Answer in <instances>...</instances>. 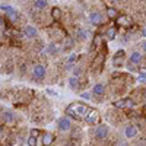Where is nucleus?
Here are the masks:
<instances>
[{"label":"nucleus","instance_id":"obj_1","mask_svg":"<svg viewBox=\"0 0 146 146\" xmlns=\"http://www.w3.org/2000/svg\"><path fill=\"white\" fill-rule=\"evenodd\" d=\"M88 111H89V107H86L82 102H72L67 107V114L75 120L85 118V115L88 114Z\"/></svg>","mask_w":146,"mask_h":146},{"label":"nucleus","instance_id":"obj_2","mask_svg":"<svg viewBox=\"0 0 146 146\" xmlns=\"http://www.w3.org/2000/svg\"><path fill=\"white\" fill-rule=\"evenodd\" d=\"M110 135V127L107 124H98L94 131V136L96 140H105Z\"/></svg>","mask_w":146,"mask_h":146},{"label":"nucleus","instance_id":"obj_3","mask_svg":"<svg viewBox=\"0 0 146 146\" xmlns=\"http://www.w3.org/2000/svg\"><path fill=\"white\" fill-rule=\"evenodd\" d=\"M45 75H47V70L42 64H35L34 69H32V78L35 80H44L45 79Z\"/></svg>","mask_w":146,"mask_h":146},{"label":"nucleus","instance_id":"obj_4","mask_svg":"<svg viewBox=\"0 0 146 146\" xmlns=\"http://www.w3.org/2000/svg\"><path fill=\"white\" fill-rule=\"evenodd\" d=\"M85 120H86V123H89V124H98L100 123V113L96 111V110H94V108H89V111H88V114L85 115Z\"/></svg>","mask_w":146,"mask_h":146},{"label":"nucleus","instance_id":"obj_5","mask_svg":"<svg viewBox=\"0 0 146 146\" xmlns=\"http://www.w3.org/2000/svg\"><path fill=\"white\" fill-rule=\"evenodd\" d=\"M0 9L6 12L7 16H9V19H10L12 22H16V21L19 19V13H18V12L12 7L10 5H2V6H0Z\"/></svg>","mask_w":146,"mask_h":146},{"label":"nucleus","instance_id":"obj_6","mask_svg":"<svg viewBox=\"0 0 146 146\" xmlns=\"http://www.w3.org/2000/svg\"><path fill=\"white\" fill-rule=\"evenodd\" d=\"M57 127H58L60 131L67 133V131H70V129H72V121H70L67 117H62V118H58V121H57Z\"/></svg>","mask_w":146,"mask_h":146},{"label":"nucleus","instance_id":"obj_7","mask_svg":"<svg viewBox=\"0 0 146 146\" xmlns=\"http://www.w3.org/2000/svg\"><path fill=\"white\" fill-rule=\"evenodd\" d=\"M23 35L29 40L36 38V36H38V29H36L35 27H32V25H27L25 28H23Z\"/></svg>","mask_w":146,"mask_h":146},{"label":"nucleus","instance_id":"obj_8","mask_svg":"<svg viewBox=\"0 0 146 146\" xmlns=\"http://www.w3.org/2000/svg\"><path fill=\"white\" fill-rule=\"evenodd\" d=\"M124 60H126V53H124V50H118L115 54H114V57H113V63L115 64V66H121L124 63Z\"/></svg>","mask_w":146,"mask_h":146},{"label":"nucleus","instance_id":"obj_9","mask_svg":"<svg viewBox=\"0 0 146 146\" xmlns=\"http://www.w3.org/2000/svg\"><path fill=\"white\" fill-rule=\"evenodd\" d=\"M89 22L92 23V25H101V23L104 22V18H102V15L100 13V12H92V13L89 15Z\"/></svg>","mask_w":146,"mask_h":146},{"label":"nucleus","instance_id":"obj_10","mask_svg":"<svg viewBox=\"0 0 146 146\" xmlns=\"http://www.w3.org/2000/svg\"><path fill=\"white\" fill-rule=\"evenodd\" d=\"M129 63L135 64V66H139L142 63V53L140 51H133L129 57Z\"/></svg>","mask_w":146,"mask_h":146},{"label":"nucleus","instance_id":"obj_11","mask_svg":"<svg viewBox=\"0 0 146 146\" xmlns=\"http://www.w3.org/2000/svg\"><path fill=\"white\" fill-rule=\"evenodd\" d=\"M115 108H131L133 107V101L130 98H123V100H118L114 102Z\"/></svg>","mask_w":146,"mask_h":146},{"label":"nucleus","instance_id":"obj_12","mask_svg":"<svg viewBox=\"0 0 146 146\" xmlns=\"http://www.w3.org/2000/svg\"><path fill=\"white\" fill-rule=\"evenodd\" d=\"M137 136V129L135 126H126L124 127V137L126 139H133Z\"/></svg>","mask_w":146,"mask_h":146},{"label":"nucleus","instance_id":"obj_13","mask_svg":"<svg viewBox=\"0 0 146 146\" xmlns=\"http://www.w3.org/2000/svg\"><path fill=\"white\" fill-rule=\"evenodd\" d=\"M92 94L95 96H102L105 94V85L104 83H95L92 88Z\"/></svg>","mask_w":146,"mask_h":146},{"label":"nucleus","instance_id":"obj_14","mask_svg":"<svg viewBox=\"0 0 146 146\" xmlns=\"http://www.w3.org/2000/svg\"><path fill=\"white\" fill-rule=\"evenodd\" d=\"M13 120H15V114L12 113V111H5L2 114V121L5 124H9V123H13Z\"/></svg>","mask_w":146,"mask_h":146},{"label":"nucleus","instance_id":"obj_15","mask_svg":"<svg viewBox=\"0 0 146 146\" xmlns=\"http://www.w3.org/2000/svg\"><path fill=\"white\" fill-rule=\"evenodd\" d=\"M67 83H69V88H70V89H73V91H76V89L80 86L79 78H76V76H70V78H69V80H67Z\"/></svg>","mask_w":146,"mask_h":146},{"label":"nucleus","instance_id":"obj_16","mask_svg":"<svg viewBox=\"0 0 146 146\" xmlns=\"http://www.w3.org/2000/svg\"><path fill=\"white\" fill-rule=\"evenodd\" d=\"M53 142H54V135H53V133H44L42 143L44 145H51Z\"/></svg>","mask_w":146,"mask_h":146},{"label":"nucleus","instance_id":"obj_17","mask_svg":"<svg viewBox=\"0 0 146 146\" xmlns=\"http://www.w3.org/2000/svg\"><path fill=\"white\" fill-rule=\"evenodd\" d=\"M47 5H48L47 0H35L34 2V7L38 9V10H44L47 7Z\"/></svg>","mask_w":146,"mask_h":146},{"label":"nucleus","instance_id":"obj_18","mask_svg":"<svg viewBox=\"0 0 146 146\" xmlns=\"http://www.w3.org/2000/svg\"><path fill=\"white\" fill-rule=\"evenodd\" d=\"M115 35H117V31H115L114 27H110V28L107 29V38H108V40H114Z\"/></svg>","mask_w":146,"mask_h":146},{"label":"nucleus","instance_id":"obj_19","mask_svg":"<svg viewBox=\"0 0 146 146\" xmlns=\"http://www.w3.org/2000/svg\"><path fill=\"white\" fill-rule=\"evenodd\" d=\"M117 22L120 25H131V21L127 16H117Z\"/></svg>","mask_w":146,"mask_h":146},{"label":"nucleus","instance_id":"obj_20","mask_svg":"<svg viewBox=\"0 0 146 146\" xmlns=\"http://www.w3.org/2000/svg\"><path fill=\"white\" fill-rule=\"evenodd\" d=\"M107 16L108 18H117L118 16V12H117V9H114V7H108L107 9Z\"/></svg>","mask_w":146,"mask_h":146},{"label":"nucleus","instance_id":"obj_21","mask_svg":"<svg viewBox=\"0 0 146 146\" xmlns=\"http://www.w3.org/2000/svg\"><path fill=\"white\" fill-rule=\"evenodd\" d=\"M27 145H29V146H35V145H40V140L38 139H36L35 136H29L28 137V140H27Z\"/></svg>","mask_w":146,"mask_h":146},{"label":"nucleus","instance_id":"obj_22","mask_svg":"<svg viewBox=\"0 0 146 146\" xmlns=\"http://www.w3.org/2000/svg\"><path fill=\"white\" fill-rule=\"evenodd\" d=\"M73 45H75V41H73L72 38H66L64 40V48L66 50H72Z\"/></svg>","mask_w":146,"mask_h":146},{"label":"nucleus","instance_id":"obj_23","mask_svg":"<svg viewBox=\"0 0 146 146\" xmlns=\"http://www.w3.org/2000/svg\"><path fill=\"white\" fill-rule=\"evenodd\" d=\"M51 16H53L54 19H58L60 16H62V10H60L58 7H53V10H51Z\"/></svg>","mask_w":146,"mask_h":146},{"label":"nucleus","instance_id":"obj_24","mask_svg":"<svg viewBox=\"0 0 146 146\" xmlns=\"http://www.w3.org/2000/svg\"><path fill=\"white\" fill-rule=\"evenodd\" d=\"M76 36H78L79 40H85V38H86V32H85L82 28H79V29L76 31Z\"/></svg>","mask_w":146,"mask_h":146},{"label":"nucleus","instance_id":"obj_25","mask_svg":"<svg viewBox=\"0 0 146 146\" xmlns=\"http://www.w3.org/2000/svg\"><path fill=\"white\" fill-rule=\"evenodd\" d=\"M47 51L50 53V54H56V53H57V45H56L54 42H53V44H50V45L47 47Z\"/></svg>","mask_w":146,"mask_h":146},{"label":"nucleus","instance_id":"obj_26","mask_svg":"<svg viewBox=\"0 0 146 146\" xmlns=\"http://www.w3.org/2000/svg\"><path fill=\"white\" fill-rule=\"evenodd\" d=\"M82 75V69L80 67H76L75 70H73V76H76V78H79Z\"/></svg>","mask_w":146,"mask_h":146},{"label":"nucleus","instance_id":"obj_27","mask_svg":"<svg viewBox=\"0 0 146 146\" xmlns=\"http://www.w3.org/2000/svg\"><path fill=\"white\" fill-rule=\"evenodd\" d=\"M75 62H76V56H75V54H72V56H69V60H67V63H69V64L72 66L73 63H75Z\"/></svg>","mask_w":146,"mask_h":146},{"label":"nucleus","instance_id":"obj_28","mask_svg":"<svg viewBox=\"0 0 146 146\" xmlns=\"http://www.w3.org/2000/svg\"><path fill=\"white\" fill-rule=\"evenodd\" d=\"M139 82H146V73H139Z\"/></svg>","mask_w":146,"mask_h":146},{"label":"nucleus","instance_id":"obj_29","mask_svg":"<svg viewBox=\"0 0 146 146\" xmlns=\"http://www.w3.org/2000/svg\"><path fill=\"white\" fill-rule=\"evenodd\" d=\"M80 96L85 98V100H91V94L89 92H83V94H80Z\"/></svg>","mask_w":146,"mask_h":146},{"label":"nucleus","instance_id":"obj_30","mask_svg":"<svg viewBox=\"0 0 146 146\" xmlns=\"http://www.w3.org/2000/svg\"><path fill=\"white\" fill-rule=\"evenodd\" d=\"M142 51L146 54V41H143V44H142Z\"/></svg>","mask_w":146,"mask_h":146},{"label":"nucleus","instance_id":"obj_31","mask_svg":"<svg viewBox=\"0 0 146 146\" xmlns=\"http://www.w3.org/2000/svg\"><path fill=\"white\" fill-rule=\"evenodd\" d=\"M100 42V36H95V41H94V45H98Z\"/></svg>","mask_w":146,"mask_h":146},{"label":"nucleus","instance_id":"obj_32","mask_svg":"<svg viewBox=\"0 0 146 146\" xmlns=\"http://www.w3.org/2000/svg\"><path fill=\"white\" fill-rule=\"evenodd\" d=\"M31 135L36 137V136H38V130H32V131H31Z\"/></svg>","mask_w":146,"mask_h":146},{"label":"nucleus","instance_id":"obj_33","mask_svg":"<svg viewBox=\"0 0 146 146\" xmlns=\"http://www.w3.org/2000/svg\"><path fill=\"white\" fill-rule=\"evenodd\" d=\"M0 28H3V19H2V16H0Z\"/></svg>","mask_w":146,"mask_h":146},{"label":"nucleus","instance_id":"obj_34","mask_svg":"<svg viewBox=\"0 0 146 146\" xmlns=\"http://www.w3.org/2000/svg\"><path fill=\"white\" fill-rule=\"evenodd\" d=\"M2 136H3V127H0V139H2Z\"/></svg>","mask_w":146,"mask_h":146},{"label":"nucleus","instance_id":"obj_35","mask_svg":"<svg viewBox=\"0 0 146 146\" xmlns=\"http://www.w3.org/2000/svg\"><path fill=\"white\" fill-rule=\"evenodd\" d=\"M140 73H146V69H140Z\"/></svg>","mask_w":146,"mask_h":146},{"label":"nucleus","instance_id":"obj_36","mask_svg":"<svg viewBox=\"0 0 146 146\" xmlns=\"http://www.w3.org/2000/svg\"><path fill=\"white\" fill-rule=\"evenodd\" d=\"M142 34H143V35H145V36H146V28H145V29H143V31H142Z\"/></svg>","mask_w":146,"mask_h":146},{"label":"nucleus","instance_id":"obj_37","mask_svg":"<svg viewBox=\"0 0 146 146\" xmlns=\"http://www.w3.org/2000/svg\"><path fill=\"white\" fill-rule=\"evenodd\" d=\"M113 2H114V3H115V2H120V0H113Z\"/></svg>","mask_w":146,"mask_h":146},{"label":"nucleus","instance_id":"obj_38","mask_svg":"<svg viewBox=\"0 0 146 146\" xmlns=\"http://www.w3.org/2000/svg\"><path fill=\"white\" fill-rule=\"evenodd\" d=\"M21 2H25V0H21Z\"/></svg>","mask_w":146,"mask_h":146}]
</instances>
